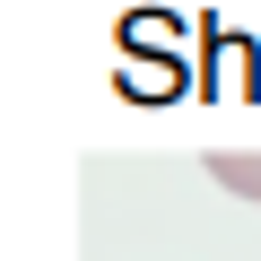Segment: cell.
Instances as JSON below:
<instances>
[{"label":"cell","mask_w":261,"mask_h":261,"mask_svg":"<svg viewBox=\"0 0 261 261\" xmlns=\"http://www.w3.org/2000/svg\"><path fill=\"white\" fill-rule=\"evenodd\" d=\"M209 174H218L226 192H244V200H261V157H244V148H218V157H209Z\"/></svg>","instance_id":"cell-1"}]
</instances>
